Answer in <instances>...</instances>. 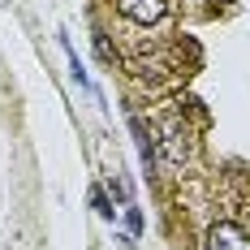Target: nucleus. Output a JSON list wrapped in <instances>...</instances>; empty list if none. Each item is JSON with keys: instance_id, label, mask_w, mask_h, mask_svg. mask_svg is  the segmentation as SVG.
<instances>
[{"instance_id": "1", "label": "nucleus", "mask_w": 250, "mask_h": 250, "mask_svg": "<svg viewBox=\"0 0 250 250\" xmlns=\"http://www.w3.org/2000/svg\"><path fill=\"white\" fill-rule=\"evenodd\" d=\"M207 250H250V237L237 225L220 220V225H211V233H207Z\"/></svg>"}, {"instance_id": "2", "label": "nucleus", "mask_w": 250, "mask_h": 250, "mask_svg": "<svg viewBox=\"0 0 250 250\" xmlns=\"http://www.w3.org/2000/svg\"><path fill=\"white\" fill-rule=\"evenodd\" d=\"M121 13L129 22H160L164 18V0H121Z\"/></svg>"}, {"instance_id": "3", "label": "nucleus", "mask_w": 250, "mask_h": 250, "mask_svg": "<svg viewBox=\"0 0 250 250\" xmlns=\"http://www.w3.org/2000/svg\"><path fill=\"white\" fill-rule=\"evenodd\" d=\"M61 48H65V56H69V74H74V82L82 86V91H95V86H91V78H86V69H82V61H78V52L69 48V39H65V35H61Z\"/></svg>"}, {"instance_id": "4", "label": "nucleus", "mask_w": 250, "mask_h": 250, "mask_svg": "<svg viewBox=\"0 0 250 250\" xmlns=\"http://www.w3.org/2000/svg\"><path fill=\"white\" fill-rule=\"evenodd\" d=\"M91 207L100 211L104 220H112V216H117V207H108V199H104V190H91Z\"/></svg>"}, {"instance_id": "5", "label": "nucleus", "mask_w": 250, "mask_h": 250, "mask_svg": "<svg viewBox=\"0 0 250 250\" xmlns=\"http://www.w3.org/2000/svg\"><path fill=\"white\" fill-rule=\"evenodd\" d=\"M125 225H129V233H134V237L143 233V211H138L134 203H125Z\"/></svg>"}]
</instances>
